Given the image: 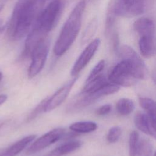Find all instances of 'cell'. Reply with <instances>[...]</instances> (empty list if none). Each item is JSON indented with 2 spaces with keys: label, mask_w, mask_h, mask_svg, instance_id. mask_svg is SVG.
<instances>
[{
  "label": "cell",
  "mask_w": 156,
  "mask_h": 156,
  "mask_svg": "<svg viewBox=\"0 0 156 156\" xmlns=\"http://www.w3.org/2000/svg\"><path fill=\"white\" fill-rule=\"evenodd\" d=\"M52 0H18L7 24L9 39L16 41L27 36L45 4Z\"/></svg>",
  "instance_id": "cell-1"
},
{
  "label": "cell",
  "mask_w": 156,
  "mask_h": 156,
  "mask_svg": "<svg viewBox=\"0 0 156 156\" xmlns=\"http://www.w3.org/2000/svg\"><path fill=\"white\" fill-rule=\"evenodd\" d=\"M65 6V0H52L38 15L26 36L23 55L30 57L35 48L47 38V35L57 25Z\"/></svg>",
  "instance_id": "cell-2"
},
{
  "label": "cell",
  "mask_w": 156,
  "mask_h": 156,
  "mask_svg": "<svg viewBox=\"0 0 156 156\" xmlns=\"http://www.w3.org/2000/svg\"><path fill=\"white\" fill-rule=\"evenodd\" d=\"M152 0H110L107 7L105 32L111 35L116 18H131L143 14L151 5Z\"/></svg>",
  "instance_id": "cell-3"
},
{
  "label": "cell",
  "mask_w": 156,
  "mask_h": 156,
  "mask_svg": "<svg viewBox=\"0 0 156 156\" xmlns=\"http://www.w3.org/2000/svg\"><path fill=\"white\" fill-rule=\"evenodd\" d=\"M85 5L84 0L80 1L69 14L54 44L53 51L55 55L64 54L74 43L81 27Z\"/></svg>",
  "instance_id": "cell-4"
},
{
  "label": "cell",
  "mask_w": 156,
  "mask_h": 156,
  "mask_svg": "<svg viewBox=\"0 0 156 156\" xmlns=\"http://www.w3.org/2000/svg\"><path fill=\"white\" fill-rule=\"evenodd\" d=\"M108 80L110 83L119 87H130L135 85L138 79L130 62L126 59L121 58L110 70Z\"/></svg>",
  "instance_id": "cell-5"
},
{
  "label": "cell",
  "mask_w": 156,
  "mask_h": 156,
  "mask_svg": "<svg viewBox=\"0 0 156 156\" xmlns=\"http://www.w3.org/2000/svg\"><path fill=\"white\" fill-rule=\"evenodd\" d=\"M119 90V87L109 82L101 88L92 93H81L69 105V111H76L86 107L98 101L99 99L116 93Z\"/></svg>",
  "instance_id": "cell-6"
},
{
  "label": "cell",
  "mask_w": 156,
  "mask_h": 156,
  "mask_svg": "<svg viewBox=\"0 0 156 156\" xmlns=\"http://www.w3.org/2000/svg\"><path fill=\"white\" fill-rule=\"evenodd\" d=\"M50 48V40L48 38L41 41L32 51L30 57L31 62L29 65L27 76L33 79L43 69L46 63Z\"/></svg>",
  "instance_id": "cell-7"
},
{
  "label": "cell",
  "mask_w": 156,
  "mask_h": 156,
  "mask_svg": "<svg viewBox=\"0 0 156 156\" xmlns=\"http://www.w3.org/2000/svg\"><path fill=\"white\" fill-rule=\"evenodd\" d=\"M66 135V130L62 127L53 129L35 140L26 151V155L34 154L49 147L63 138Z\"/></svg>",
  "instance_id": "cell-8"
},
{
  "label": "cell",
  "mask_w": 156,
  "mask_h": 156,
  "mask_svg": "<svg viewBox=\"0 0 156 156\" xmlns=\"http://www.w3.org/2000/svg\"><path fill=\"white\" fill-rule=\"evenodd\" d=\"M121 58L127 60L132 66L138 80L144 79L147 76V69L144 62L131 47L127 45L119 46L116 51Z\"/></svg>",
  "instance_id": "cell-9"
},
{
  "label": "cell",
  "mask_w": 156,
  "mask_h": 156,
  "mask_svg": "<svg viewBox=\"0 0 156 156\" xmlns=\"http://www.w3.org/2000/svg\"><path fill=\"white\" fill-rule=\"evenodd\" d=\"M100 44V40L96 38L91 41L83 49L74 63L70 74L73 77L78 76L80 71L88 64L97 51Z\"/></svg>",
  "instance_id": "cell-10"
},
{
  "label": "cell",
  "mask_w": 156,
  "mask_h": 156,
  "mask_svg": "<svg viewBox=\"0 0 156 156\" xmlns=\"http://www.w3.org/2000/svg\"><path fill=\"white\" fill-rule=\"evenodd\" d=\"M77 79L78 76L73 77V79L58 89L51 97L48 98L45 105L44 112H51L60 106L68 96Z\"/></svg>",
  "instance_id": "cell-11"
},
{
  "label": "cell",
  "mask_w": 156,
  "mask_h": 156,
  "mask_svg": "<svg viewBox=\"0 0 156 156\" xmlns=\"http://www.w3.org/2000/svg\"><path fill=\"white\" fill-rule=\"evenodd\" d=\"M134 122L141 132L156 138V121L146 112H137L134 117Z\"/></svg>",
  "instance_id": "cell-12"
},
{
  "label": "cell",
  "mask_w": 156,
  "mask_h": 156,
  "mask_svg": "<svg viewBox=\"0 0 156 156\" xmlns=\"http://www.w3.org/2000/svg\"><path fill=\"white\" fill-rule=\"evenodd\" d=\"M36 135H29L26 136L18 141L12 144L7 148L0 151V156H16L23 151L29 144L33 142Z\"/></svg>",
  "instance_id": "cell-13"
},
{
  "label": "cell",
  "mask_w": 156,
  "mask_h": 156,
  "mask_svg": "<svg viewBox=\"0 0 156 156\" xmlns=\"http://www.w3.org/2000/svg\"><path fill=\"white\" fill-rule=\"evenodd\" d=\"M133 29L139 37L155 35V24L152 20L147 17H141L133 23Z\"/></svg>",
  "instance_id": "cell-14"
},
{
  "label": "cell",
  "mask_w": 156,
  "mask_h": 156,
  "mask_svg": "<svg viewBox=\"0 0 156 156\" xmlns=\"http://www.w3.org/2000/svg\"><path fill=\"white\" fill-rule=\"evenodd\" d=\"M138 47L141 54L149 58L156 54L155 35H144L140 37Z\"/></svg>",
  "instance_id": "cell-15"
},
{
  "label": "cell",
  "mask_w": 156,
  "mask_h": 156,
  "mask_svg": "<svg viewBox=\"0 0 156 156\" xmlns=\"http://www.w3.org/2000/svg\"><path fill=\"white\" fill-rule=\"evenodd\" d=\"M82 144L79 140H71L63 143L43 156H63L78 149Z\"/></svg>",
  "instance_id": "cell-16"
},
{
  "label": "cell",
  "mask_w": 156,
  "mask_h": 156,
  "mask_svg": "<svg viewBox=\"0 0 156 156\" xmlns=\"http://www.w3.org/2000/svg\"><path fill=\"white\" fill-rule=\"evenodd\" d=\"M98 128V124L90 121H77L71 124L69 129L76 133H88L95 131Z\"/></svg>",
  "instance_id": "cell-17"
},
{
  "label": "cell",
  "mask_w": 156,
  "mask_h": 156,
  "mask_svg": "<svg viewBox=\"0 0 156 156\" xmlns=\"http://www.w3.org/2000/svg\"><path fill=\"white\" fill-rule=\"evenodd\" d=\"M110 82L104 74H99L93 79L85 82V85L82 90L83 93H92L101 88Z\"/></svg>",
  "instance_id": "cell-18"
},
{
  "label": "cell",
  "mask_w": 156,
  "mask_h": 156,
  "mask_svg": "<svg viewBox=\"0 0 156 156\" xmlns=\"http://www.w3.org/2000/svg\"><path fill=\"white\" fill-rule=\"evenodd\" d=\"M135 108L133 101L129 98H121L116 103V109L117 112L122 116L130 115Z\"/></svg>",
  "instance_id": "cell-19"
},
{
  "label": "cell",
  "mask_w": 156,
  "mask_h": 156,
  "mask_svg": "<svg viewBox=\"0 0 156 156\" xmlns=\"http://www.w3.org/2000/svg\"><path fill=\"white\" fill-rule=\"evenodd\" d=\"M140 106L155 121H156V102L147 97L141 96L138 99Z\"/></svg>",
  "instance_id": "cell-20"
},
{
  "label": "cell",
  "mask_w": 156,
  "mask_h": 156,
  "mask_svg": "<svg viewBox=\"0 0 156 156\" xmlns=\"http://www.w3.org/2000/svg\"><path fill=\"white\" fill-rule=\"evenodd\" d=\"M153 146L150 140L143 138L139 141L137 155L139 156H151Z\"/></svg>",
  "instance_id": "cell-21"
},
{
  "label": "cell",
  "mask_w": 156,
  "mask_h": 156,
  "mask_svg": "<svg viewBox=\"0 0 156 156\" xmlns=\"http://www.w3.org/2000/svg\"><path fill=\"white\" fill-rule=\"evenodd\" d=\"M98 26V21L97 19L94 18L93 19L88 25L87 26V28L85 29L82 37V43H85L92 38V37L94 35V34L96 32V30L97 29Z\"/></svg>",
  "instance_id": "cell-22"
},
{
  "label": "cell",
  "mask_w": 156,
  "mask_h": 156,
  "mask_svg": "<svg viewBox=\"0 0 156 156\" xmlns=\"http://www.w3.org/2000/svg\"><path fill=\"white\" fill-rule=\"evenodd\" d=\"M139 141L138 133L135 130L132 131L129 136V156L137 155Z\"/></svg>",
  "instance_id": "cell-23"
},
{
  "label": "cell",
  "mask_w": 156,
  "mask_h": 156,
  "mask_svg": "<svg viewBox=\"0 0 156 156\" xmlns=\"http://www.w3.org/2000/svg\"><path fill=\"white\" fill-rule=\"evenodd\" d=\"M122 130L119 126H113L111 127L107 134V140L110 143H116L121 135Z\"/></svg>",
  "instance_id": "cell-24"
},
{
  "label": "cell",
  "mask_w": 156,
  "mask_h": 156,
  "mask_svg": "<svg viewBox=\"0 0 156 156\" xmlns=\"http://www.w3.org/2000/svg\"><path fill=\"white\" fill-rule=\"evenodd\" d=\"M48 98H45L44 99H43L42 101H41L38 105L37 106H36V107L31 112V113L28 115L27 118V121H30L33 119H34L36 117H37L41 113H42L43 112H44V107H45V105L46 103L47 102Z\"/></svg>",
  "instance_id": "cell-25"
},
{
  "label": "cell",
  "mask_w": 156,
  "mask_h": 156,
  "mask_svg": "<svg viewBox=\"0 0 156 156\" xmlns=\"http://www.w3.org/2000/svg\"><path fill=\"white\" fill-rule=\"evenodd\" d=\"M105 65V60H101L98 63H97V64L93 67V68L91 69V72L90 73L89 75L88 76V77L86 79V82H88L93 79V78L96 77V76H99V74H101V72L104 69Z\"/></svg>",
  "instance_id": "cell-26"
},
{
  "label": "cell",
  "mask_w": 156,
  "mask_h": 156,
  "mask_svg": "<svg viewBox=\"0 0 156 156\" xmlns=\"http://www.w3.org/2000/svg\"><path fill=\"white\" fill-rule=\"evenodd\" d=\"M112 110V105L110 104H104L99 107L96 111V115L99 116H104L108 114Z\"/></svg>",
  "instance_id": "cell-27"
},
{
  "label": "cell",
  "mask_w": 156,
  "mask_h": 156,
  "mask_svg": "<svg viewBox=\"0 0 156 156\" xmlns=\"http://www.w3.org/2000/svg\"><path fill=\"white\" fill-rule=\"evenodd\" d=\"M7 99V96L5 94H0V105H2Z\"/></svg>",
  "instance_id": "cell-28"
},
{
  "label": "cell",
  "mask_w": 156,
  "mask_h": 156,
  "mask_svg": "<svg viewBox=\"0 0 156 156\" xmlns=\"http://www.w3.org/2000/svg\"><path fill=\"white\" fill-rule=\"evenodd\" d=\"M5 0H0V11L2 10V9L4 8L5 5Z\"/></svg>",
  "instance_id": "cell-29"
},
{
  "label": "cell",
  "mask_w": 156,
  "mask_h": 156,
  "mask_svg": "<svg viewBox=\"0 0 156 156\" xmlns=\"http://www.w3.org/2000/svg\"><path fill=\"white\" fill-rule=\"evenodd\" d=\"M152 79H153V80L154 81V82L156 83V67L155 68V69H154L153 73H152Z\"/></svg>",
  "instance_id": "cell-30"
},
{
  "label": "cell",
  "mask_w": 156,
  "mask_h": 156,
  "mask_svg": "<svg viewBox=\"0 0 156 156\" xmlns=\"http://www.w3.org/2000/svg\"><path fill=\"white\" fill-rule=\"evenodd\" d=\"M3 29H4V27H2V26L0 24V34L1 33V32L2 31V30H3Z\"/></svg>",
  "instance_id": "cell-31"
},
{
  "label": "cell",
  "mask_w": 156,
  "mask_h": 156,
  "mask_svg": "<svg viewBox=\"0 0 156 156\" xmlns=\"http://www.w3.org/2000/svg\"><path fill=\"white\" fill-rule=\"evenodd\" d=\"M2 73L0 71V82H1V80H2Z\"/></svg>",
  "instance_id": "cell-32"
},
{
  "label": "cell",
  "mask_w": 156,
  "mask_h": 156,
  "mask_svg": "<svg viewBox=\"0 0 156 156\" xmlns=\"http://www.w3.org/2000/svg\"><path fill=\"white\" fill-rule=\"evenodd\" d=\"M4 122H1V123H0V129H1V127L4 125Z\"/></svg>",
  "instance_id": "cell-33"
},
{
  "label": "cell",
  "mask_w": 156,
  "mask_h": 156,
  "mask_svg": "<svg viewBox=\"0 0 156 156\" xmlns=\"http://www.w3.org/2000/svg\"><path fill=\"white\" fill-rule=\"evenodd\" d=\"M154 156H156V151H155V152L154 153Z\"/></svg>",
  "instance_id": "cell-34"
}]
</instances>
